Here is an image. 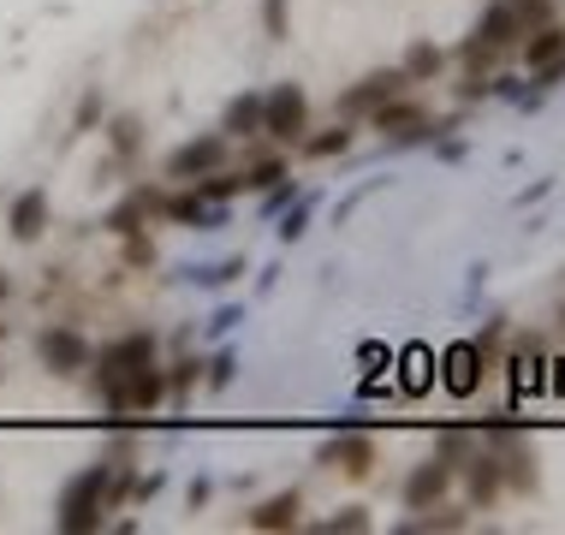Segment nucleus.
<instances>
[{"mask_svg": "<svg viewBox=\"0 0 565 535\" xmlns=\"http://www.w3.org/2000/svg\"><path fill=\"white\" fill-rule=\"evenodd\" d=\"M108 512H114V464L96 458V464H84L78 477H66V488H60L54 529L60 535H96V529H108Z\"/></svg>", "mask_w": 565, "mask_h": 535, "instance_id": "nucleus-1", "label": "nucleus"}, {"mask_svg": "<svg viewBox=\"0 0 565 535\" xmlns=\"http://www.w3.org/2000/svg\"><path fill=\"white\" fill-rule=\"evenodd\" d=\"M89 363H96V370H89V387H96V399L114 405V393L126 387V375L143 370V363H156V333L131 328V333H119V340L96 345V357H89Z\"/></svg>", "mask_w": 565, "mask_h": 535, "instance_id": "nucleus-2", "label": "nucleus"}, {"mask_svg": "<svg viewBox=\"0 0 565 535\" xmlns=\"http://www.w3.org/2000/svg\"><path fill=\"white\" fill-rule=\"evenodd\" d=\"M226 161H233V137L203 131V137H185V143L161 161V179H167V185H191V179L215 173V167H226Z\"/></svg>", "mask_w": 565, "mask_h": 535, "instance_id": "nucleus-3", "label": "nucleus"}, {"mask_svg": "<svg viewBox=\"0 0 565 535\" xmlns=\"http://www.w3.org/2000/svg\"><path fill=\"white\" fill-rule=\"evenodd\" d=\"M263 137H274V143H303L310 137V96H303V84L263 89Z\"/></svg>", "mask_w": 565, "mask_h": 535, "instance_id": "nucleus-4", "label": "nucleus"}, {"mask_svg": "<svg viewBox=\"0 0 565 535\" xmlns=\"http://www.w3.org/2000/svg\"><path fill=\"white\" fill-rule=\"evenodd\" d=\"M36 357H42V370L60 375V381H72V375H84L89 370V357H96V345L84 340L72 321H49V328L36 333Z\"/></svg>", "mask_w": 565, "mask_h": 535, "instance_id": "nucleus-5", "label": "nucleus"}, {"mask_svg": "<svg viewBox=\"0 0 565 535\" xmlns=\"http://www.w3.org/2000/svg\"><path fill=\"white\" fill-rule=\"evenodd\" d=\"M411 89V78L399 66H375V72H363L358 84L351 89H340V119H351V126H358V119H370L381 101H393V96H405Z\"/></svg>", "mask_w": 565, "mask_h": 535, "instance_id": "nucleus-6", "label": "nucleus"}, {"mask_svg": "<svg viewBox=\"0 0 565 535\" xmlns=\"http://www.w3.org/2000/svg\"><path fill=\"white\" fill-rule=\"evenodd\" d=\"M370 131L381 137H393V143H423V137H440L447 126H435L429 114H423V101H411V96H393V101H381L370 119H363Z\"/></svg>", "mask_w": 565, "mask_h": 535, "instance_id": "nucleus-7", "label": "nucleus"}, {"mask_svg": "<svg viewBox=\"0 0 565 535\" xmlns=\"http://www.w3.org/2000/svg\"><path fill=\"white\" fill-rule=\"evenodd\" d=\"M435 370H440L435 381L452 393V399H470V393L482 387V375H488V351H482L477 340H458V345H447V351L435 357Z\"/></svg>", "mask_w": 565, "mask_h": 535, "instance_id": "nucleus-8", "label": "nucleus"}, {"mask_svg": "<svg viewBox=\"0 0 565 535\" xmlns=\"http://www.w3.org/2000/svg\"><path fill=\"white\" fill-rule=\"evenodd\" d=\"M316 464H328V470H340V477L363 482V477H375V464H381V447H375L370 435H358V428H340V435H333L328 447L316 452Z\"/></svg>", "mask_w": 565, "mask_h": 535, "instance_id": "nucleus-9", "label": "nucleus"}, {"mask_svg": "<svg viewBox=\"0 0 565 535\" xmlns=\"http://www.w3.org/2000/svg\"><path fill=\"white\" fill-rule=\"evenodd\" d=\"M458 477H465V494H470V512H488L500 494H507V477H500V458H494V447H470V458L458 464Z\"/></svg>", "mask_w": 565, "mask_h": 535, "instance_id": "nucleus-10", "label": "nucleus"}, {"mask_svg": "<svg viewBox=\"0 0 565 535\" xmlns=\"http://www.w3.org/2000/svg\"><path fill=\"white\" fill-rule=\"evenodd\" d=\"M161 203H167V191H161V185H131V191L119 196V203H114L108 214H102V226H108L114 238H126V233H143V226L161 214Z\"/></svg>", "mask_w": 565, "mask_h": 535, "instance_id": "nucleus-11", "label": "nucleus"}, {"mask_svg": "<svg viewBox=\"0 0 565 535\" xmlns=\"http://www.w3.org/2000/svg\"><path fill=\"white\" fill-rule=\"evenodd\" d=\"M167 399V370L161 363H143V370H131L126 375V387L114 393V417H149V410H156Z\"/></svg>", "mask_w": 565, "mask_h": 535, "instance_id": "nucleus-12", "label": "nucleus"}, {"mask_svg": "<svg viewBox=\"0 0 565 535\" xmlns=\"http://www.w3.org/2000/svg\"><path fill=\"white\" fill-rule=\"evenodd\" d=\"M447 488H452V464L429 452L423 464H411L399 500H405V512H429V506H440V500H447Z\"/></svg>", "mask_w": 565, "mask_h": 535, "instance_id": "nucleus-13", "label": "nucleus"}, {"mask_svg": "<svg viewBox=\"0 0 565 535\" xmlns=\"http://www.w3.org/2000/svg\"><path fill=\"white\" fill-rule=\"evenodd\" d=\"M470 36L482 42V49H494V54H512L518 42H524V24H518V12L507 7V0H488L482 7V19H477V30Z\"/></svg>", "mask_w": 565, "mask_h": 535, "instance_id": "nucleus-14", "label": "nucleus"}, {"mask_svg": "<svg viewBox=\"0 0 565 535\" xmlns=\"http://www.w3.org/2000/svg\"><path fill=\"white\" fill-rule=\"evenodd\" d=\"M7 233L19 238V244H36L42 233H49V191L30 185V191L12 196V208H7Z\"/></svg>", "mask_w": 565, "mask_h": 535, "instance_id": "nucleus-15", "label": "nucleus"}, {"mask_svg": "<svg viewBox=\"0 0 565 535\" xmlns=\"http://www.w3.org/2000/svg\"><path fill=\"white\" fill-rule=\"evenodd\" d=\"M298 512H303V494H298V488H286V494L256 500V506L244 512V524L263 529V535H280V529H298Z\"/></svg>", "mask_w": 565, "mask_h": 535, "instance_id": "nucleus-16", "label": "nucleus"}, {"mask_svg": "<svg viewBox=\"0 0 565 535\" xmlns=\"http://www.w3.org/2000/svg\"><path fill=\"white\" fill-rule=\"evenodd\" d=\"M221 203H203L196 191H167V203H161V221H173V226H191V233H209V226H221Z\"/></svg>", "mask_w": 565, "mask_h": 535, "instance_id": "nucleus-17", "label": "nucleus"}, {"mask_svg": "<svg viewBox=\"0 0 565 535\" xmlns=\"http://www.w3.org/2000/svg\"><path fill=\"white\" fill-rule=\"evenodd\" d=\"M221 137H263V89H244V96L226 101V114H221Z\"/></svg>", "mask_w": 565, "mask_h": 535, "instance_id": "nucleus-18", "label": "nucleus"}, {"mask_svg": "<svg viewBox=\"0 0 565 535\" xmlns=\"http://www.w3.org/2000/svg\"><path fill=\"white\" fill-rule=\"evenodd\" d=\"M554 60H565V24L524 30V72H542V66H554Z\"/></svg>", "mask_w": 565, "mask_h": 535, "instance_id": "nucleus-19", "label": "nucleus"}, {"mask_svg": "<svg viewBox=\"0 0 565 535\" xmlns=\"http://www.w3.org/2000/svg\"><path fill=\"white\" fill-rule=\"evenodd\" d=\"M399 72H405L411 84H435L440 72H447V54H440V49H435L429 36H417V42H411V49H405V60H399Z\"/></svg>", "mask_w": 565, "mask_h": 535, "instance_id": "nucleus-20", "label": "nucleus"}, {"mask_svg": "<svg viewBox=\"0 0 565 535\" xmlns=\"http://www.w3.org/2000/svg\"><path fill=\"white\" fill-rule=\"evenodd\" d=\"M143 119H137V114H114L108 119V149H114V161L119 167H126V161H137V149H143Z\"/></svg>", "mask_w": 565, "mask_h": 535, "instance_id": "nucleus-21", "label": "nucleus"}, {"mask_svg": "<svg viewBox=\"0 0 565 535\" xmlns=\"http://www.w3.org/2000/svg\"><path fill=\"white\" fill-rule=\"evenodd\" d=\"M351 143H358V126H351V119H340V126L303 137V156H310V161H333V156H345Z\"/></svg>", "mask_w": 565, "mask_h": 535, "instance_id": "nucleus-22", "label": "nucleus"}, {"mask_svg": "<svg viewBox=\"0 0 565 535\" xmlns=\"http://www.w3.org/2000/svg\"><path fill=\"white\" fill-rule=\"evenodd\" d=\"M191 191L203 196V203H233V196L244 191V173H233V167H215V173H203V179H191Z\"/></svg>", "mask_w": 565, "mask_h": 535, "instance_id": "nucleus-23", "label": "nucleus"}, {"mask_svg": "<svg viewBox=\"0 0 565 535\" xmlns=\"http://www.w3.org/2000/svg\"><path fill=\"white\" fill-rule=\"evenodd\" d=\"M399 363H405V375H399V387L411 393V399H417V393H423V387H435V357H429V351H423V345H411V351H405V357H399Z\"/></svg>", "mask_w": 565, "mask_h": 535, "instance_id": "nucleus-24", "label": "nucleus"}, {"mask_svg": "<svg viewBox=\"0 0 565 535\" xmlns=\"http://www.w3.org/2000/svg\"><path fill=\"white\" fill-rule=\"evenodd\" d=\"M363 529H375L370 506H340L333 517H322V524H316V535H363Z\"/></svg>", "mask_w": 565, "mask_h": 535, "instance_id": "nucleus-25", "label": "nucleus"}, {"mask_svg": "<svg viewBox=\"0 0 565 535\" xmlns=\"http://www.w3.org/2000/svg\"><path fill=\"white\" fill-rule=\"evenodd\" d=\"M286 173H292V167H286V156H263V161L244 167V191H268V185H280Z\"/></svg>", "mask_w": 565, "mask_h": 535, "instance_id": "nucleus-26", "label": "nucleus"}, {"mask_svg": "<svg viewBox=\"0 0 565 535\" xmlns=\"http://www.w3.org/2000/svg\"><path fill=\"white\" fill-rule=\"evenodd\" d=\"M102 119H108V101H102V89H84L78 96V114H72V137H89L102 126Z\"/></svg>", "mask_w": 565, "mask_h": 535, "instance_id": "nucleus-27", "label": "nucleus"}, {"mask_svg": "<svg viewBox=\"0 0 565 535\" xmlns=\"http://www.w3.org/2000/svg\"><path fill=\"white\" fill-rule=\"evenodd\" d=\"M470 447H477V435H465V428H440L435 458H447V464H452V477H458V464L470 458Z\"/></svg>", "mask_w": 565, "mask_h": 535, "instance_id": "nucleus-28", "label": "nucleus"}, {"mask_svg": "<svg viewBox=\"0 0 565 535\" xmlns=\"http://www.w3.org/2000/svg\"><path fill=\"white\" fill-rule=\"evenodd\" d=\"M286 30H292V7H286V0H263V36L286 42Z\"/></svg>", "mask_w": 565, "mask_h": 535, "instance_id": "nucleus-29", "label": "nucleus"}, {"mask_svg": "<svg viewBox=\"0 0 565 535\" xmlns=\"http://www.w3.org/2000/svg\"><path fill=\"white\" fill-rule=\"evenodd\" d=\"M196 286H226V280H238L244 274V256H233V263H209V268H185Z\"/></svg>", "mask_w": 565, "mask_h": 535, "instance_id": "nucleus-30", "label": "nucleus"}, {"mask_svg": "<svg viewBox=\"0 0 565 535\" xmlns=\"http://www.w3.org/2000/svg\"><path fill=\"white\" fill-rule=\"evenodd\" d=\"M507 7L518 12V24L536 30V24H554V0H507Z\"/></svg>", "mask_w": 565, "mask_h": 535, "instance_id": "nucleus-31", "label": "nucleus"}, {"mask_svg": "<svg viewBox=\"0 0 565 535\" xmlns=\"http://www.w3.org/2000/svg\"><path fill=\"white\" fill-rule=\"evenodd\" d=\"M196 381H203V363H196V357H179L173 370H167V393H191Z\"/></svg>", "mask_w": 565, "mask_h": 535, "instance_id": "nucleus-32", "label": "nucleus"}, {"mask_svg": "<svg viewBox=\"0 0 565 535\" xmlns=\"http://www.w3.org/2000/svg\"><path fill=\"white\" fill-rule=\"evenodd\" d=\"M310 214H316V203H298L292 214H286V221L274 226V233H280V244H298L303 233H310Z\"/></svg>", "mask_w": 565, "mask_h": 535, "instance_id": "nucleus-33", "label": "nucleus"}, {"mask_svg": "<svg viewBox=\"0 0 565 535\" xmlns=\"http://www.w3.org/2000/svg\"><path fill=\"white\" fill-rule=\"evenodd\" d=\"M203 370H209V387H233V370H238V357H233V351H215V357H209L203 363Z\"/></svg>", "mask_w": 565, "mask_h": 535, "instance_id": "nucleus-34", "label": "nucleus"}, {"mask_svg": "<svg viewBox=\"0 0 565 535\" xmlns=\"http://www.w3.org/2000/svg\"><path fill=\"white\" fill-rule=\"evenodd\" d=\"M161 470H149V477H137V470H131V506H143V500H156L161 494Z\"/></svg>", "mask_w": 565, "mask_h": 535, "instance_id": "nucleus-35", "label": "nucleus"}, {"mask_svg": "<svg viewBox=\"0 0 565 535\" xmlns=\"http://www.w3.org/2000/svg\"><path fill=\"white\" fill-rule=\"evenodd\" d=\"M494 96V78H482V72H470L465 84H458V101H488Z\"/></svg>", "mask_w": 565, "mask_h": 535, "instance_id": "nucleus-36", "label": "nucleus"}, {"mask_svg": "<svg viewBox=\"0 0 565 535\" xmlns=\"http://www.w3.org/2000/svg\"><path fill=\"white\" fill-rule=\"evenodd\" d=\"M238 321H244V310H238V303H221V310L209 315V328H215V333H233Z\"/></svg>", "mask_w": 565, "mask_h": 535, "instance_id": "nucleus-37", "label": "nucleus"}, {"mask_svg": "<svg viewBox=\"0 0 565 535\" xmlns=\"http://www.w3.org/2000/svg\"><path fill=\"white\" fill-rule=\"evenodd\" d=\"M7 298H12V274L0 268V303H7Z\"/></svg>", "mask_w": 565, "mask_h": 535, "instance_id": "nucleus-38", "label": "nucleus"}, {"mask_svg": "<svg viewBox=\"0 0 565 535\" xmlns=\"http://www.w3.org/2000/svg\"><path fill=\"white\" fill-rule=\"evenodd\" d=\"M554 321H559V328H565V303H559V315H554Z\"/></svg>", "mask_w": 565, "mask_h": 535, "instance_id": "nucleus-39", "label": "nucleus"}, {"mask_svg": "<svg viewBox=\"0 0 565 535\" xmlns=\"http://www.w3.org/2000/svg\"><path fill=\"white\" fill-rule=\"evenodd\" d=\"M7 333H12V328H7V321H0V340H7Z\"/></svg>", "mask_w": 565, "mask_h": 535, "instance_id": "nucleus-40", "label": "nucleus"}]
</instances>
